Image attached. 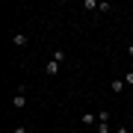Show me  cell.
I'll return each instance as SVG.
<instances>
[{
  "mask_svg": "<svg viewBox=\"0 0 133 133\" xmlns=\"http://www.w3.org/2000/svg\"><path fill=\"white\" fill-rule=\"evenodd\" d=\"M12 107H15V109H24V107H27V95H24V89H18V95L12 98Z\"/></svg>",
  "mask_w": 133,
  "mask_h": 133,
  "instance_id": "obj_1",
  "label": "cell"
},
{
  "mask_svg": "<svg viewBox=\"0 0 133 133\" xmlns=\"http://www.w3.org/2000/svg\"><path fill=\"white\" fill-rule=\"evenodd\" d=\"M12 44H18V48H27V44H30V38H27L24 33H12Z\"/></svg>",
  "mask_w": 133,
  "mask_h": 133,
  "instance_id": "obj_2",
  "label": "cell"
},
{
  "mask_svg": "<svg viewBox=\"0 0 133 133\" xmlns=\"http://www.w3.org/2000/svg\"><path fill=\"white\" fill-rule=\"evenodd\" d=\"M44 71H48L50 77H56V74H62V65H59V62H53V59H50L48 65H44Z\"/></svg>",
  "mask_w": 133,
  "mask_h": 133,
  "instance_id": "obj_3",
  "label": "cell"
},
{
  "mask_svg": "<svg viewBox=\"0 0 133 133\" xmlns=\"http://www.w3.org/2000/svg\"><path fill=\"white\" fill-rule=\"evenodd\" d=\"M80 124L92 127V124H98V115H95V112H83V115H80Z\"/></svg>",
  "mask_w": 133,
  "mask_h": 133,
  "instance_id": "obj_4",
  "label": "cell"
},
{
  "mask_svg": "<svg viewBox=\"0 0 133 133\" xmlns=\"http://www.w3.org/2000/svg\"><path fill=\"white\" fill-rule=\"evenodd\" d=\"M124 86H127L124 80H112V83H109V92H112V95H121V92H124Z\"/></svg>",
  "mask_w": 133,
  "mask_h": 133,
  "instance_id": "obj_5",
  "label": "cell"
},
{
  "mask_svg": "<svg viewBox=\"0 0 133 133\" xmlns=\"http://www.w3.org/2000/svg\"><path fill=\"white\" fill-rule=\"evenodd\" d=\"M95 130H98V133H112V127H109V121H98V124H95Z\"/></svg>",
  "mask_w": 133,
  "mask_h": 133,
  "instance_id": "obj_6",
  "label": "cell"
},
{
  "mask_svg": "<svg viewBox=\"0 0 133 133\" xmlns=\"http://www.w3.org/2000/svg\"><path fill=\"white\" fill-rule=\"evenodd\" d=\"M53 62H59V65H62V62H65V50H59V48L53 50Z\"/></svg>",
  "mask_w": 133,
  "mask_h": 133,
  "instance_id": "obj_7",
  "label": "cell"
},
{
  "mask_svg": "<svg viewBox=\"0 0 133 133\" xmlns=\"http://www.w3.org/2000/svg\"><path fill=\"white\" fill-rule=\"evenodd\" d=\"M124 83H127V86H133V71H127V74H124Z\"/></svg>",
  "mask_w": 133,
  "mask_h": 133,
  "instance_id": "obj_8",
  "label": "cell"
},
{
  "mask_svg": "<svg viewBox=\"0 0 133 133\" xmlns=\"http://www.w3.org/2000/svg\"><path fill=\"white\" fill-rule=\"evenodd\" d=\"M12 133H27V127H24V124H18V127H15Z\"/></svg>",
  "mask_w": 133,
  "mask_h": 133,
  "instance_id": "obj_9",
  "label": "cell"
},
{
  "mask_svg": "<svg viewBox=\"0 0 133 133\" xmlns=\"http://www.w3.org/2000/svg\"><path fill=\"white\" fill-rule=\"evenodd\" d=\"M115 133H130V130H127V127H118V130H115Z\"/></svg>",
  "mask_w": 133,
  "mask_h": 133,
  "instance_id": "obj_10",
  "label": "cell"
},
{
  "mask_svg": "<svg viewBox=\"0 0 133 133\" xmlns=\"http://www.w3.org/2000/svg\"><path fill=\"white\" fill-rule=\"evenodd\" d=\"M127 53H130V56H133V44H130V48H127Z\"/></svg>",
  "mask_w": 133,
  "mask_h": 133,
  "instance_id": "obj_11",
  "label": "cell"
}]
</instances>
